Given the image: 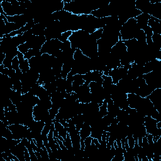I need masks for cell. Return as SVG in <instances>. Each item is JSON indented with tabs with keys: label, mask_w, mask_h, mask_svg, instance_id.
I'll use <instances>...</instances> for the list:
<instances>
[{
	"label": "cell",
	"mask_w": 161,
	"mask_h": 161,
	"mask_svg": "<svg viewBox=\"0 0 161 161\" xmlns=\"http://www.w3.org/2000/svg\"><path fill=\"white\" fill-rule=\"evenodd\" d=\"M59 109L55 108H53V107H52L49 110H48V111H49L50 116L52 118V120L55 119V116L57 115V114L59 113Z\"/></svg>",
	"instance_id": "27"
},
{
	"label": "cell",
	"mask_w": 161,
	"mask_h": 161,
	"mask_svg": "<svg viewBox=\"0 0 161 161\" xmlns=\"http://www.w3.org/2000/svg\"><path fill=\"white\" fill-rule=\"evenodd\" d=\"M127 48L122 40H119L118 42L111 48L110 54L120 60L123 56L127 54Z\"/></svg>",
	"instance_id": "6"
},
{
	"label": "cell",
	"mask_w": 161,
	"mask_h": 161,
	"mask_svg": "<svg viewBox=\"0 0 161 161\" xmlns=\"http://www.w3.org/2000/svg\"><path fill=\"white\" fill-rule=\"evenodd\" d=\"M62 42L58 39H51L48 40L45 43L42 47L40 52L42 54H48L53 55V54L57 50L61 49Z\"/></svg>",
	"instance_id": "3"
},
{
	"label": "cell",
	"mask_w": 161,
	"mask_h": 161,
	"mask_svg": "<svg viewBox=\"0 0 161 161\" xmlns=\"http://www.w3.org/2000/svg\"><path fill=\"white\" fill-rule=\"evenodd\" d=\"M26 149V147L22 142H20L11 147L10 151L14 156H15L20 160V161H25L24 154Z\"/></svg>",
	"instance_id": "7"
},
{
	"label": "cell",
	"mask_w": 161,
	"mask_h": 161,
	"mask_svg": "<svg viewBox=\"0 0 161 161\" xmlns=\"http://www.w3.org/2000/svg\"><path fill=\"white\" fill-rule=\"evenodd\" d=\"M9 129L13 135V138L16 140H22L26 137L29 128L22 124H13L8 126Z\"/></svg>",
	"instance_id": "4"
},
{
	"label": "cell",
	"mask_w": 161,
	"mask_h": 161,
	"mask_svg": "<svg viewBox=\"0 0 161 161\" xmlns=\"http://www.w3.org/2000/svg\"><path fill=\"white\" fill-rule=\"evenodd\" d=\"M150 17L151 16L148 13H142L141 15H139L138 17L135 18L139 28L141 30H143L144 27L147 26L148 22L150 18Z\"/></svg>",
	"instance_id": "9"
},
{
	"label": "cell",
	"mask_w": 161,
	"mask_h": 161,
	"mask_svg": "<svg viewBox=\"0 0 161 161\" xmlns=\"http://www.w3.org/2000/svg\"><path fill=\"white\" fill-rule=\"evenodd\" d=\"M103 73L98 71H93L83 74V79L86 82L90 83L91 82L98 81L101 78Z\"/></svg>",
	"instance_id": "8"
},
{
	"label": "cell",
	"mask_w": 161,
	"mask_h": 161,
	"mask_svg": "<svg viewBox=\"0 0 161 161\" xmlns=\"http://www.w3.org/2000/svg\"><path fill=\"white\" fill-rule=\"evenodd\" d=\"M153 90L154 89L149 86L148 85H147L146 82H144L141 86H139L136 94L141 96V98H147L152 93Z\"/></svg>",
	"instance_id": "10"
},
{
	"label": "cell",
	"mask_w": 161,
	"mask_h": 161,
	"mask_svg": "<svg viewBox=\"0 0 161 161\" xmlns=\"http://www.w3.org/2000/svg\"><path fill=\"white\" fill-rule=\"evenodd\" d=\"M138 144L140 147H142V138L140 137L138 138Z\"/></svg>",
	"instance_id": "31"
},
{
	"label": "cell",
	"mask_w": 161,
	"mask_h": 161,
	"mask_svg": "<svg viewBox=\"0 0 161 161\" xmlns=\"http://www.w3.org/2000/svg\"><path fill=\"white\" fill-rule=\"evenodd\" d=\"M12 60L8 57H5L3 62V65L5 66V67L8 68V69H12Z\"/></svg>",
	"instance_id": "25"
},
{
	"label": "cell",
	"mask_w": 161,
	"mask_h": 161,
	"mask_svg": "<svg viewBox=\"0 0 161 161\" xmlns=\"http://www.w3.org/2000/svg\"><path fill=\"white\" fill-rule=\"evenodd\" d=\"M99 114L101 118L103 116H106L108 115V108H107V102L104 100L102 105L100 107V110H99Z\"/></svg>",
	"instance_id": "19"
},
{
	"label": "cell",
	"mask_w": 161,
	"mask_h": 161,
	"mask_svg": "<svg viewBox=\"0 0 161 161\" xmlns=\"http://www.w3.org/2000/svg\"><path fill=\"white\" fill-rule=\"evenodd\" d=\"M42 86L49 93H51V94L57 91V86H56L55 85H54L52 82L47 83Z\"/></svg>",
	"instance_id": "20"
},
{
	"label": "cell",
	"mask_w": 161,
	"mask_h": 161,
	"mask_svg": "<svg viewBox=\"0 0 161 161\" xmlns=\"http://www.w3.org/2000/svg\"><path fill=\"white\" fill-rule=\"evenodd\" d=\"M42 54L40 52V49L38 48H30L26 54H24L25 59L29 60L32 57H38V56H42Z\"/></svg>",
	"instance_id": "15"
},
{
	"label": "cell",
	"mask_w": 161,
	"mask_h": 161,
	"mask_svg": "<svg viewBox=\"0 0 161 161\" xmlns=\"http://www.w3.org/2000/svg\"><path fill=\"white\" fill-rule=\"evenodd\" d=\"M18 49L19 52L25 54L28 51H29L30 49V48L29 45H28V44L26 42H25V43H24L23 44H21L20 45H19L18 47Z\"/></svg>",
	"instance_id": "23"
},
{
	"label": "cell",
	"mask_w": 161,
	"mask_h": 161,
	"mask_svg": "<svg viewBox=\"0 0 161 161\" xmlns=\"http://www.w3.org/2000/svg\"><path fill=\"white\" fill-rule=\"evenodd\" d=\"M90 92L92 94H97L101 93L103 90L102 85L97 82H91L89 84Z\"/></svg>",
	"instance_id": "14"
},
{
	"label": "cell",
	"mask_w": 161,
	"mask_h": 161,
	"mask_svg": "<svg viewBox=\"0 0 161 161\" xmlns=\"http://www.w3.org/2000/svg\"><path fill=\"white\" fill-rule=\"evenodd\" d=\"M19 68H20V62H19L18 58L17 56V57H15L12 60V69L15 70H17Z\"/></svg>",
	"instance_id": "26"
},
{
	"label": "cell",
	"mask_w": 161,
	"mask_h": 161,
	"mask_svg": "<svg viewBox=\"0 0 161 161\" xmlns=\"http://www.w3.org/2000/svg\"><path fill=\"white\" fill-rule=\"evenodd\" d=\"M102 78L103 79V82L102 84V86L104 89H106V88H109L111 85H112L113 83V80H112L111 77L109 76H104L103 74L102 76Z\"/></svg>",
	"instance_id": "16"
},
{
	"label": "cell",
	"mask_w": 161,
	"mask_h": 161,
	"mask_svg": "<svg viewBox=\"0 0 161 161\" xmlns=\"http://www.w3.org/2000/svg\"><path fill=\"white\" fill-rule=\"evenodd\" d=\"M103 32V29H97L94 32H93L91 35L93 38L97 41L101 38Z\"/></svg>",
	"instance_id": "22"
},
{
	"label": "cell",
	"mask_w": 161,
	"mask_h": 161,
	"mask_svg": "<svg viewBox=\"0 0 161 161\" xmlns=\"http://www.w3.org/2000/svg\"><path fill=\"white\" fill-rule=\"evenodd\" d=\"M127 73L128 70L121 66L120 67L110 70L108 76L111 77L112 80H113V83L115 84V85H116L119 81L123 79L125 76L127 75Z\"/></svg>",
	"instance_id": "5"
},
{
	"label": "cell",
	"mask_w": 161,
	"mask_h": 161,
	"mask_svg": "<svg viewBox=\"0 0 161 161\" xmlns=\"http://www.w3.org/2000/svg\"><path fill=\"white\" fill-rule=\"evenodd\" d=\"M63 144L65 145L66 147L69 150L74 152V149L73 147V144H72V141L71 137H70V135L69 134H67L66 138L63 141Z\"/></svg>",
	"instance_id": "17"
},
{
	"label": "cell",
	"mask_w": 161,
	"mask_h": 161,
	"mask_svg": "<svg viewBox=\"0 0 161 161\" xmlns=\"http://www.w3.org/2000/svg\"><path fill=\"white\" fill-rule=\"evenodd\" d=\"M141 30L135 18H130L125 23L120 30L122 40L135 39L137 32Z\"/></svg>",
	"instance_id": "1"
},
{
	"label": "cell",
	"mask_w": 161,
	"mask_h": 161,
	"mask_svg": "<svg viewBox=\"0 0 161 161\" xmlns=\"http://www.w3.org/2000/svg\"><path fill=\"white\" fill-rule=\"evenodd\" d=\"M16 76V70L13 69H10L8 73V77L10 78H13Z\"/></svg>",
	"instance_id": "29"
},
{
	"label": "cell",
	"mask_w": 161,
	"mask_h": 161,
	"mask_svg": "<svg viewBox=\"0 0 161 161\" xmlns=\"http://www.w3.org/2000/svg\"><path fill=\"white\" fill-rule=\"evenodd\" d=\"M71 48V43L69 40L65 42L62 43V46H61V51L62 52H66L69 50H70Z\"/></svg>",
	"instance_id": "24"
},
{
	"label": "cell",
	"mask_w": 161,
	"mask_h": 161,
	"mask_svg": "<svg viewBox=\"0 0 161 161\" xmlns=\"http://www.w3.org/2000/svg\"><path fill=\"white\" fill-rule=\"evenodd\" d=\"M91 127L90 125L88 123L85 122L79 131L81 139L85 141L86 138L91 136Z\"/></svg>",
	"instance_id": "13"
},
{
	"label": "cell",
	"mask_w": 161,
	"mask_h": 161,
	"mask_svg": "<svg viewBox=\"0 0 161 161\" xmlns=\"http://www.w3.org/2000/svg\"><path fill=\"white\" fill-rule=\"evenodd\" d=\"M25 161H31V158H30V153L29 152V150H28L27 149H25Z\"/></svg>",
	"instance_id": "30"
},
{
	"label": "cell",
	"mask_w": 161,
	"mask_h": 161,
	"mask_svg": "<svg viewBox=\"0 0 161 161\" xmlns=\"http://www.w3.org/2000/svg\"><path fill=\"white\" fill-rule=\"evenodd\" d=\"M39 152H40V155H41L42 159H43L44 160L49 159V156H48V152L47 149L45 147L43 148H39Z\"/></svg>",
	"instance_id": "21"
},
{
	"label": "cell",
	"mask_w": 161,
	"mask_h": 161,
	"mask_svg": "<svg viewBox=\"0 0 161 161\" xmlns=\"http://www.w3.org/2000/svg\"><path fill=\"white\" fill-rule=\"evenodd\" d=\"M17 57L20 62V69L22 70L23 73H25L29 71L30 69L29 62V60L25 59L24 54L21 53L20 52H18Z\"/></svg>",
	"instance_id": "12"
},
{
	"label": "cell",
	"mask_w": 161,
	"mask_h": 161,
	"mask_svg": "<svg viewBox=\"0 0 161 161\" xmlns=\"http://www.w3.org/2000/svg\"><path fill=\"white\" fill-rule=\"evenodd\" d=\"M127 138H128V143L129 147L134 148V147L135 145V142L134 137H133V135H128L127 137Z\"/></svg>",
	"instance_id": "28"
},
{
	"label": "cell",
	"mask_w": 161,
	"mask_h": 161,
	"mask_svg": "<svg viewBox=\"0 0 161 161\" xmlns=\"http://www.w3.org/2000/svg\"><path fill=\"white\" fill-rule=\"evenodd\" d=\"M142 98L135 93H127V100L129 107L136 109L139 105Z\"/></svg>",
	"instance_id": "11"
},
{
	"label": "cell",
	"mask_w": 161,
	"mask_h": 161,
	"mask_svg": "<svg viewBox=\"0 0 161 161\" xmlns=\"http://www.w3.org/2000/svg\"><path fill=\"white\" fill-rule=\"evenodd\" d=\"M157 121L156 119L152 118L150 116H146L144 117V125L145 127L147 133L152 134L153 137H161V128H157Z\"/></svg>",
	"instance_id": "2"
},
{
	"label": "cell",
	"mask_w": 161,
	"mask_h": 161,
	"mask_svg": "<svg viewBox=\"0 0 161 161\" xmlns=\"http://www.w3.org/2000/svg\"><path fill=\"white\" fill-rule=\"evenodd\" d=\"M72 33H73L72 31H67L65 32H63L60 35L57 39L59 41H60L61 42L64 43V42H66L69 40V37H71Z\"/></svg>",
	"instance_id": "18"
}]
</instances>
